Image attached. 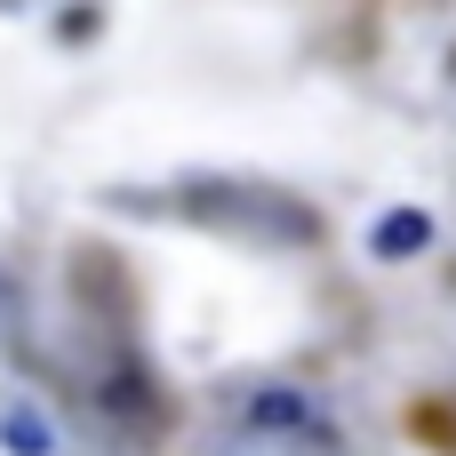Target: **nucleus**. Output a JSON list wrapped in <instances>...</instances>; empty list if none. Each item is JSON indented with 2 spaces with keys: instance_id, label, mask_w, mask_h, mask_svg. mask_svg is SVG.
Here are the masks:
<instances>
[{
  "instance_id": "3",
  "label": "nucleus",
  "mask_w": 456,
  "mask_h": 456,
  "mask_svg": "<svg viewBox=\"0 0 456 456\" xmlns=\"http://www.w3.org/2000/svg\"><path fill=\"white\" fill-rule=\"evenodd\" d=\"M0 449L8 456H56V425H48V409H32V401H8L0 409Z\"/></svg>"
},
{
  "instance_id": "1",
  "label": "nucleus",
  "mask_w": 456,
  "mask_h": 456,
  "mask_svg": "<svg viewBox=\"0 0 456 456\" xmlns=\"http://www.w3.org/2000/svg\"><path fill=\"white\" fill-rule=\"evenodd\" d=\"M441 240V216L433 208H385L377 224H369V256L377 265H409V256H425Z\"/></svg>"
},
{
  "instance_id": "2",
  "label": "nucleus",
  "mask_w": 456,
  "mask_h": 456,
  "mask_svg": "<svg viewBox=\"0 0 456 456\" xmlns=\"http://www.w3.org/2000/svg\"><path fill=\"white\" fill-rule=\"evenodd\" d=\"M240 417H248L256 433H305V425H313V401H305L297 385H256V393L240 401Z\"/></svg>"
}]
</instances>
